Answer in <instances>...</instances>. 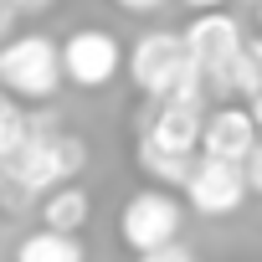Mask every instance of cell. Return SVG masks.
Returning <instances> with one entry per match:
<instances>
[{"label":"cell","instance_id":"cell-1","mask_svg":"<svg viewBox=\"0 0 262 262\" xmlns=\"http://www.w3.org/2000/svg\"><path fill=\"white\" fill-rule=\"evenodd\" d=\"M88 165V144L67 128H57L52 113H36V134L31 144L0 165V195L6 206H26V201H41L52 195L57 185H72Z\"/></svg>","mask_w":262,"mask_h":262},{"label":"cell","instance_id":"cell-2","mask_svg":"<svg viewBox=\"0 0 262 262\" xmlns=\"http://www.w3.org/2000/svg\"><path fill=\"white\" fill-rule=\"evenodd\" d=\"M128 77L149 103H211L206 82L185 52V31H144L128 47Z\"/></svg>","mask_w":262,"mask_h":262},{"label":"cell","instance_id":"cell-3","mask_svg":"<svg viewBox=\"0 0 262 262\" xmlns=\"http://www.w3.org/2000/svg\"><path fill=\"white\" fill-rule=\"evenodd\" d=\"M67 82L62 72V47L41 31H21L0 47V88L21 103H47Z\"/></svg>","mask_w":262,"mask_h":262},{"label":"cell","instance_id":"cell-4","mask_svg":"<svg viewBox=\"0 0 262 262\" xmlns=\"http://www.w3.org/2000/svg\"><path fill=\"white\" fill-rule=\"evenodd\" d=\"M242 47H247V36H242V26H236L226 11H216V16H195V21L185 26V52H190V62H195V72H201L211 103L236 98L231 77H236V57H242Z\"/></svg>","mask_w":262,"mask_h":262},{"label":"cell","instance_id":"cell-5","mask_svg":"<svg viewBox=\"0 0 262 262\" xmlns=\"http://www.w3.org/2000/svg\"><path fill=\"white\" fill-rule=\"evenodd\" d=\"M180 226H185V206L170 190H160V185L134 190L123 201V211H118V242L128 252H139V257H149L160 247H175Z\"/></svg>","mask_w":262,"mask_h":262},{"label":"cell","instance_id":"cell-6","mask_svg":"<svg viewBox=\"0 0 262 262\" xmlns=\"http://www.w3.org/2000/svg\"><path fill=\"white\" fill-rule=\"evenodd\" d=\"M123 67H128V52H123L118 36L103 31V26H82V31H72V36L62 41V72H67V82L82 88V93L108 88Z\"/></svg>","mask_w":262,"mask_h":262},{"label":"cell","instance_id":"cell-7","mask_svg":"<svg viewBox=\"0 0 262 262\" xmlns=\"http://www.w3.org/2000/svg\"><path fill=\"white\" fill-rule=\"evenodd\" d=\"M206 103H149L139 118V144H155L165 155H201Z\"/></svg>","mask_w":262,"mask_h":262},{"label":"cell","instance_id":"cell-8","mask_svg":"<svg viewBox=\"0 0 262 262\" xmlns=\"http://www.w3.org/2000/svg\"><path fill=\"white\" fill-rule=\"evenodd\" d=\"M262 144L257 134V118L252 108L242 103H221L206 113V128H201V160H221V165H247V155Z\"/></svg>","mask_w":262,"mask_h":262},{"label":"cell","instance_id":"cell-9","mask_svg":"<svg viewBox=\"0 0 262 262\" xmlns=\"http://www.w3.org/2000/svg\"><path fill=\"white\" fill-rule=\"evenodd\" d=\"M247 195L252 190L242 180V165H221V160H201L185 185V206L195 216H231V211H242Z\"/></svg>","mask_w":262,"mask_h":262},{"label":"cell","instance_id":"cell-10","mask_svg":"<svg viewBox=\"0 0 262 262\" xmlns=\"http://www.w3.org/2000/svg\"><path fill=\"white\" fill-rule=\"evenodd\" d=\"M36 211H41V226H47V231L77 236V231L88 226V216H93V195L72 180V185H57L52 195H41V201H36Z\"/></svg>","mask_w":262,"mask_h":262},{"label":"cell","instance_id":"cell-11","mask_svg":"<svg viewBox=\"0 0 262 262\" xmlns=\"http://www.w3.org/2000/svg\"><path fill=\"white\" fill-rule=\"evenodd\" d=\"M134 160H139V170L149 175V185H160V190H170V185H190V175H195V165H201V155H165V149H155V144H134Z\"/></svg>","mask_w":262,"mask_h":262},{"label":"cell","instance_id":"cell-12","mask_svg":"<svg viewBox=\"0 0 262 262\" xmlns=\"http://www.w3.org/2000/svg\"><path fill=\"white\" fill-rule=\"evenodd\" d=\"M16 262H88V252H82L77 236H62V231L36 226V231H26L16 242Z\"/></svg>","mask_w":262,"mask_h":262},{"label":"cell","instance_id":"cell-13","mask_svg":"<svg viewBox=\"0 0 262 262\" xmlns=\"http://www.w3.org/2000/svg\"><path fill=\"white\" fill-rule=\"evenodd\" d=\"M31 134H36V113H26L21 98H11L6 88H0V165L16 160L31 144Z\"/></svg>","mask_w":262,"mask_h":262},{"label":"cell","instance_id":"cell-14","mask_svg":"<svg viewBox=\"0 0 262 262\" xmlns=\"http://www.w3.org/2000/svg\"><path fill=\"white\" fill-rule=\"evenodd\" d=\"M231 88H236L242 103L262 98V36H247V47H242V57H236V77H231Z\"/></svg>","mask_w":262,"mask_h":262},{"label":"cell","instance_id":"cell-15","mask_svg":"<svg viewBox=\"0 0 262 262\" xmlns=\"http://www.w3.org/2000/svg\"><path fill=\"white\" fill-rule=\"evenodd\" d=\"M242 180H247V190H252V195H262V144L247 155V165H242Z\"/></svg>","mask_w":262,"mask_h":262},{"label":"cell","instance_id":"cell-16","mask_svg":"<svg viewBox=\"0 0 262 262\" xmlns=\"http://www.w3.org/2000/svg\"><path fill=\"white\" fill-rule=\"evenodd\" d=\"M139 262H195V252H185V247L175 242V247H160V252H149V257H139Z\"/></svg>","mask_w":262,"mask_h":262},{"label":"cell","instance_id":"cell-17","mask_svg":"<svg viewBox=\"0 0 262 262\" xmlns=\"http://www.w3.org/2000/svg\"><path fill=\"white\" fill-rule=\"evenodd\" d=\"M118 11H128V16H149V11H160L165 0H113Z\"/></svg>","mask_w":262,"mask_h":262},{"label":"cell","instance_id":"cell-18","mask_svg":"<svg viewBox=\"0 0 262 262\" xmlns=\"http://www.w3.org/2000/svg\"><path fill=\"white\" fill-rule=\"evenodd\" d=\"M6 6H11L16 16H36V11H52L57 0H6Z\"/></svg>","mask_w":262,"mask_h":262},{"label":"cell","instance_id":"cell-19","mask_svg":"<svg viewBox=\"0 0 262 262\" xmlns=\"http://www.w3.org/2000/svg\"><path fill=\"white\" fill-rule=\"evenodd\" d=\"M11 36H16V11L6 6V0H0V47H6Z\"/></svg>","mask_w":262,"mask_h":262},{"label":"cell","instance_id":"cell-20","mask_svg":"<svg viewBox=\"0 0 262 262\" xmlns=\"http://www.w3.org/2000/svg\"><path fill=\"white\" fill-rule=\"evenodd\" d=\"M180 6H185V11H195V16H216L226 0H180Z\"/></svg>","mask_w":262,"mask_h":262},{"label":"cell","instance_id":"cell-21","mask_svg":"<svg viewBox=\"0 0 262 262\" xmlns=\"http://www.w3.org/2000/svg\"><path fill=\"white\" fill-rule=\"evenodd\" d=\"M252 118H257V134H262V98H252Z\"/></svg>","mask_w":262,"mask_h":262},{"label":"cell","instance_id":"cell-22","mask_svg":"<svg viewBox=\"0 0 262 262\" xmlns=\"http://www.w3.org/2000/svg\"><path fill=\"white\" fill-rule=\"evenodd\" d=\"M257 11H262V0H257Z\"/></svg>","mask_w":262,"mask_h":262}]
</instances>
